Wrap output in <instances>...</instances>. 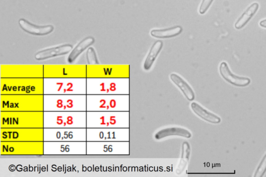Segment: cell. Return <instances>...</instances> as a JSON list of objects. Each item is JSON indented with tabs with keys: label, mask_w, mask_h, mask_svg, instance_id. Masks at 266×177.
Wrapping results in <instances>:
<instances>
[{
	"label": "cell",
	"mask_w": 266,
	"mask_h": 177,
	"mask_svg": "<svg viewBox=\"0 0 266 177\" xmlns=\"http://www.w3.org/2000/svg\"><path fill=\"white\" fill-rule=\"evenodd\" d=\"M72 49L70 44H64L56 47L44 50L36 55L37 59H44L68 53Z\"/></svg>",
	"instance_id": "8992f818"
},
{
	"label": "cell",
	"mask_w": 266,
	"mask_h": 177,
	"mask_svg": "<svg viewBox=\"0 0 266 177\" xmlns=\"http://www.w3.org/2000/svg\"><path fill=\"white\" fill-rule=\"evenodd\" d=\"M58 104H63V101L62 100H59L58 101Z\"/></svg>",
	"instance_id": "d6986e66"
},
{
	"label": "cell",
	"mask_w": 266,
	"mask_h": 177,
	"mask_svg": "<svg viewBox=\"0 0 266 177\" xmlns=\"http://www.w3.org/2000/svg\"><path fill=\"white\" fill-rule=\"evenodd\" d=\"M57 107L59 108H61L63 107V105L62 104H58L57 105Z\"/></svg>",
	"instance_id": "ac0fdd59"
},
{
	"label": "cell",
	"mask_w": 266,
	"mask_h": 177,
	"mask_svg": "<svg viewBox=\"0 0 266 177\" xmlns=\"http://www.w3.org/2000/svg\"><path fill=\"white\" fill-rule=\"evenodd\" d=\"M66 124H68V125L72 124H73L72 120H68L67 121H66Z\"/></svg>",
	"instance_id": "2e32d148"
},
{
	"label": "cell",
	"mask_w": 266,
	"mask_h": 177,
	"mask_svg": "<svg viewBox=\"0 0 266 177\" xmlns=\"http://www.w3.org/2000/svg\"><path fill=\"white\" fill-rule=\"evenodd\" d=\"M171 136H179L190 139L192 134L190 130L179 127H171L162 129L158 131L154 135L156 140H161Z\"/></svg>",
	"instance_id": "3957f363"
},
{
	"label": "cell",
	"mask_w": 266,
	"mask_h": 177,
	"mask_svg": "<svg viewBox=\"0 0 266 177\" xmlns=\"http://www.w3.org/2000/svg\"><path fill=\"white\" fill-rule=\"evenodd\" d=\"M170 79L172 82L179 88L188 101H193L195 99V94L189 84L180 75L176 73H171Z\"/></svg>",
	"instance_id": "277c9868"
},
{
	"label": "cell",
	"mask_w": 266,
	"mask_h": 177,
	"mask_svg": "<svg viewBox=\"0 0 266 177\" xmlns=\"http://www.w3.org/2000/svg\"><path fill=\"white\" fill-rule=\"evenodd\" d=\"M72 119H73V118H72V117H68L67 118V119H68V120H72Z\"/></svg>",
	"instance_id": "44dd1931"
},
{
	"label": "cell",
	"mask_w": 266,
	"mask_h": 177,
	"mask_svg": "<svg viewBox=\"0 0 266 177\" xmlns=\"http://www.w3.org/2000/svg\"><path fill=\"white\" fill-rule=\"evenodd\" d=\"M183 29L180 26H175L168 28L153 29L150 32L151 36L156 39H171L180 35Z\"/></svg>",
	"instance_id": "52a82bcc"
},
{
	"label": "cell",
	"mask_w": 266,
	"mask_h": 177,
	"mask_svg": "<svg viewBox=\"0 0 266 177\" xmlns=\"http://www.w3.org/2000/svg\"><path fill=\"white\" fill-rule=\"evenodd\" d=\"M66 125V123H64V126H65Z\"/></svg>",
	"instance_id": "603a6c76"
},
{
	"label": "cell",
	"mask_w": 266,
	"mask_h": 177,
	"mask_svg": "<svg viewBox=\"0 0 266 177\" xmlns=\"http://www.w3.org/2000/svg\"><path fill=\"white\" fill-rule=\"evenodd\" d=\"M266 173V153L254 174L255 177H262Z\"/></svg>",
	"instance_id": "7c38bea8"
},
{
	"label": "cell",
	"mask_w": 266,
	"mask_h": 177,
	"mask_svg": "<svg viewBox=\"0 0 266 177\" xmlns=\"http://www.w3.org/2000/svg\"><path fill=\"white\" fill-rule=\"evenodd\" d=\"M72 103L71 102L68 105L66 106V107H67L69 108H72V107H73V105H72Z\"/></svg>",
	"instance_id": "e0dca14e"
},
{
	"label": "cell",
	"mask_w": 266,
	"mask_h": 177,
	"mask_svg": "<svg viewBox=\"0 0 266 177\" xmlns=\"http://www.w3.org/2000/svg\"><path fill=\"white\" fill-rule=\"evenodd\" d=\"M191 149L190 144L185 142L182 145L181 159L176 169V173L178 175L182 174L186 169L191 155Z\"/></svg>",
	"instance_id": "30bf717a"
},
{
	"label": "cell",
	"mask_w": 266,
	"mask_h": 177,
	"mask_svg": "<svg viewBox=\"0 0 266 177\" xmlns=\"http://www.w3.org/2000/svg\"><path fill=\"white\" fill-rule=\"evenodd\" d=\"M219 69L220 74L223 79L233 85L246 87L251 83L250 79L248 77L238 76L233 74L226 62H222L220 63Z\"/></svg>",
	"instance_id": "6da1fadb"
},
{
	"label": "cell",
	"mask_w": 266,
	"mask_h": 177,
	"mask_svg": "<svg viewBox=\"0 0 266 177\" xmlns=\"http://www.w3.org/2000/svg\"><path fill=\"white\" fill-rule=\"evenodd\" d=\"M66 109V106H64V109Z\"/></svg>",
	"instance_id": "cb8c5ba5"
},
{
	"label": "cell",
	"mask_w": 266,
	"mask_h": 177,
	"mask_svg": "<svg viewBox=\"0 0 266 177\" xmlns=\"http://www.w3.org/2000/svg\"><path fill=\"white\" fill-rule=\"evenodd\" d=\"M58 121H57V123L59 125H61L63 123V120L62 119H58Z\"/></svg>",
	"instance_id": "9a60e30c"
},
{
	"label": "cell",
	"mask_w": 266,
	"mask_h": 177,
	"mask_svg": "<svg viewBox=\"0 0 266 177\" xmlns=\"http://www.w3.org/2000/svg\"><path fill=\"white\" fill-rule=\"evenodd\" d=\"M69 102H71V103H72V101H71V100H69V101H67V103H69Z\"/></svg>",
	"instance_id": "7402d4cb"
},
{
	"label": "cell",
	"mask_w": 266,
	"mask_h": 177,
	"mask_svg": "<svg viewBox=\"0 0 266 177\" xmlns=\"http://www.w3.org/2000/svg\"><path fill=\"white\" fill-rule=\"evenodd\" d=\"M259 8V4L258 3H254L251 4L237 21L235 28L239 30L245 27L254 15L256 14Z\"/></svg>",
	"instance_id": "9c48e42d"
},
{
	"label": "cell",
	"mask_w": 266,
	"mask_h": 177,
	"mask_svg": "<svg viewBox=\"0 0 266 177\" xmlns=\"http://www.w3.org/2000/svg\"><path fill=\"white\" fill-rule=\"evenodd\" d=\"M163 47V42L159 40L154 42L148 54L147 57L143 63V69L149 71L157 59Z\"/></svg>",
	"instance_id": "ba28073f"
},
{
	"label": "cell",
	"mask_w": 266,
	"mask_h": 177,
	"mask_svg": "<svg viewBox=\"0 0 266 177\" xmlns=\"http://www.w3.org/2000/svg\"><path fill=\"white\" fill-rule=\"evenodd\" d=\"M19 24L20 28L28 34L38 36L48 35L54 29L52 25L38 26L32 24L30 21L23 18L19 20Z\"/></svg>",
	"instance_id": "7a4b0ae2"
},
{
	"label": "cell",
	"mask_w": 266,
	"mask_h": 177,
	"mask_svg": "<svg viewBox=\"0 0 266 177\" xmlns=\"http://www.w3.org/2000/svg\"><path fill=\"white\" fill-rule=\"evenodd\" d=\"M191 108L195 114L207 122L215 124L220 123L221 118L218 116L209 112L197 103L193 102L191 104Z\"/></svg>",
	"instance_id": "5b68a950"
},
{
	"label": "cell",
	"mask_w": 266,
	"mask_h": 177,
	"mask_svg": "<svg viewBox=\"0 0 266 177\" xmlns=\"http://www.w3.org/2000/svg\"><path fill=\"white\" fill-rule=\"evenodd\" d=\"M101 119H103V123L101 124L102 125H103L104 124H105V123H104V117H103L102 118H101Z\"/></svg>",
	"instance_id": "ffe728a7"
},
{
	"label": "cell",
	"mask_w": 266,
	"mask_h": 177,
	"mask_svg": "<svg viewBox=\"0 0 266 177\" xmlns=\"http://www.w3.org/2000/svg\"><path fill=\"white\" fill-rule=\"evenodd\" d=\"M214 0H202L200 6L199 12L201 15L204 14L212 5Z\"/></svg>",
	"instance_id": "4fadbf2b"
},
{
	"label": "cell",
	"mask_w": 266,
	"mask_h": 177,
	"mask_svg": "<svg viewBox=\"0 0 266 177\" xmlns=\"http://www.w3.org/2000/svg\"><path fill=\"white\" fill-rule=\"evenodd\" d=\"M260 25L262 27L266 28V19L262 20L260 23Z\"/></svg>",
	"instance_id": "5bb4252c"
},
{
	"label": "cell",
	"mask_w": 266,
	"mask_h": 177,
	"mask_svg": "<svg viewBox=\"0 0 266 177\" xmlns=\"http://www.w3.org/2000/svg\"><path fill=\"white\" fill-rule=\"evenodd\" d=\"M95 42V39L92 37H88L81 41L73 49L69 57V61L72 62L79 55L88 47L91 46Z\"/></svg>",
	"instance_id": "8fae6325"
}]
</instances>
